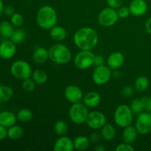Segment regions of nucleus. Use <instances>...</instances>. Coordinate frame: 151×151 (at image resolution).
Returning <instances> with one entry per match:
<instances>
[{"mask_svg":"<svg viewBox=\"0 0 151 151\" xmlns=\"http://www.w3.org/2000/svg\"><path fill=\"white\" fill-rule=\"evenodd\" d=\"M73 41L81 50H91L98 43V34L93 28L84 27L75 32Z\"/></svg>","mask_w":151,"mask_h":151,"instance_id":"nucleus-1","label":"nucleus"},{"mask_svg":"<svg viewBox=\"0 0 151 151\" xmlns=\"http://www.w3.org/2000/svg\"><path fill=\"white\" fill-rule=\"evenodd\" d=\"M58 15L55 10L50 5H44L38 9L36 13V22L43 29H50L55 26Z\"/></svg>","mask_w":151,"mask_h":151,"instance_id":"nucleus-2","label":"nucleus"},{"mask_svg":"<svg viewBox=\"0 0 151 151\" xmlns=\"http://www.w3.org/2000/svg\"><path fill=\"white\" fill-rule=\"evenodd\" d=\"M50 59L55 63L66 64L72 59V52L66 45L56 44L52 46L49 50Z\"/></svg>","mask_w":151,"mask_h":151,"instance_id":"nucleus-3","label":"nucleus"},{"mask_svg":"<svg viewBox=\"0 0 151 151\" xmlns=\"http://www.w3.org/2000/svg\"><path fill=\"white\" fill-rule=\"evenodd\" d=\"M134 120V113L128 105L122 104L118 106L114 113V121L115 124L121 128L131 125Z\"/></svg>","mask_w":151,"mask_h":151,"instance_id":"nucleus-4","label":"nucleus"},{"mask_svg":"<svg viewBox=\"0 0 151 151\" xmlns=\"http://www.w3.org/2000/svg\"><path fill=\"white\" fill-rule=\"evenodd\" d=\"M88 108L83 103H76L72 105L69 110V116L73 123L77 125L86 122L88 114Z\"/></svg>","mask_w":151,"mask_h":151,"instance_id":"nucleus-5","label":"nucleus"},{"mask_svg":"<svg viewBox=\"0 0 151 151\" xmlns=\"http://www.w3.org/2000/svg\"><path fill=\"white\" fill-rule=\"evenodd\" d=\"M10 72L12 75L17 79L25 80L30 78L32 71L29 63L23 60H18L12 63Z\"/></svg>","mask_w":151,"mask_h":151,"instance_id":"nucleus-6","label":"nucleus"},{"mask_svg":"<svg viewBox=\"0 0 151 151\" xmlns=\"http://www.w3.org/2000/svg\"><path fill=\"white\" fill-rule=\"evenodd\" d=\"M94 57L91 50H81L74 58V64L77 69L85 70L94 65Z\"/></svg>","mask_w":151,"mask_h":151,"instance_id":"nucleus-7","label":"nucleus"},{"mask_svg":"<svg viewBox=\"0 0 151 151\" xmlns=\"http://www.w3.org/2000/svg\"><path fill=\"white\" fill-rule=\"evenodd\" d=\"M119 19L117 11L110 7H105L100 12L97 17L98 23L105 27H109L117 22Z\"/></svg>","mask_w":151,"mask_h":151,"instance_id":"nucleus-8","label":"nucleus"},{"mask_svg":"<svg viewBox=\"0 0 151 151\" xmlns=\"http://www.w3.org/2000/svg\"><path fill=\"white\" fill-rule=\"evenodd\" d=\"M112 77L111 69L108 66L102 65V66H96L94 70L93 71L92 81L95 84L98 86L104 85L107 83Z\"/></svg>","mask_w":151,"mask_h":151,"instance_id":"nucleus-9","label":"nucleus"},{"mask_svg":"<svg viewBox=\"0 0 151 151\" xmlns=\"http://www.w3.org/2000/svg\"><path fill=\"white\" fill-rule=\"evenodd\" d=\"M135 127L138 134L146 135L151 131V113L142 111L139 114L136 119Z\"/></svg>","mask_w":151,"mask_h":151,"instance_id":"nucleus-10","label":"nucleus"},{"mask_svg":"<svg viewBox=\"0 0 151 151\" xmlns=\"http://www.w3.org/2000/svg\"><path fill=\"white\" fill-rule=\"evenodd\" d=\"M86 123L91 129H101L102 127L106 123V117L102 112L93 111L88 113Z\"/></svg>","mask_w":151,"mask_h":151,"instance_id":"nucleus-11","label":"nucleus"},{"mask_svg":"<svg viewBox=\"0 0 151 151\" xmlns=\"http://www.w3.org/2000/svg\"><path fill=\"white\" fill-rule=\"evenodd\" d=\"M64 96L66 100L71 103H79L83 98V91L79 86L75 85H69L64 89Z\"/></svg>","mask_w":151,"mask_h":151,"instance_id":"nucleus-12","label":"nucleus"},{"mask_svg":"<svg viewBox=\"0 0 151 151\" xmlns=\"http://www.w3.org/2000/svg\"><path fill=\"white\" fill-rule=\"evenodd\" d=\"M16 52V46L10 40H6L0 44V58L2 59H10Z\"/></svg>","mask_w":151,"mask_h":151,"instance_id":"nucleus-13","label":"nucleus"},{"mask_svg":"<svg viewBox=\"0 0 151 151\" xmlns=\"http://www.w3.org/2000/svg\"><path fill=\"white\" fill-rule=\"evenodd\" d=\"M53 150L55 151H73L75 150L73 140L66 135L59 137L55 142Z\"/></svg>","mask_w":151,"mask_h":151,"instance_id":"nucleus-14","label":"nucleus"},{"mask_svg":"<svg viewBox=\"0 0 151 151\" xmlns=\"http://www.w3.org/2000/svg\"><path fill=\"white\" fill-rule=\"evenodd\" d=\"M124 62H125V57L123 54L120 52H114L108 57L107 66L111 70L112 69L116 70L123 65Z\"/></svg>","mask_w":151,"mask_h":151,"instance_id":"nucleus-15","label":"nucleus"},{"mask_svg":"<svg viewBox=\"0 0 151 151\" xmlns=\"http://www.w3.org/2000/svg\"><path fill=\"white\" fill-rule=\"evenodd\" d=\"M128 7L131 14L135 16H142L147 12V4L145 0H132Z\"/></svg>","mask_w":151,"mask_h":151,"instance_id":"nucleus-16","label":"nucleus"},{"mask_svg":"<svg viewBox=\"0 0 151 151\" xmlns=\"http://www.w3.org/2000/svg\"><path fill=\"white\" fill-rule=\"evenodd\" d=\"M83 103L88 108H95L100 105L101 102V96L97 91H89L83 98Z\"/></svg>","mask_w":151,"mask_h":151,"instance_id":"nucleus-17","label":"nucleus"},{"mask_svg":"<svg viewBox=\"0 0 151 151\" xmlns=\"http://www.w3.org/2000/svg\"><path fill=\"white\" fill-rule=\"evenodd\" d=\"M137 136H138V131H137L136 127L131 125H128L124 128L123 131H122V141L129 143V144H132V143L135 142V141L137 140Z\"/></svg>","mask_w":151,"mask_h":151,"instance_id":"nucleus-18","label":"nucleus"},{"mask_svg":"<svg viewBox=\"0 0 151 151\" xmlns=\"http://www.w3.org/2000/svg\"><path fill=\"white\" fill-rule=\"evenodd\" d=\"M50 58L49 55V50H47L44 47H38L34 50L32 54V59L35 63L38 64H43L46 63Z\"/></svg>","mask_w":151,"mask_h":151,"instance_id":"nucleus-19","label":"nucleus"},{"mask_svg":"<svg viewBox=\"0 0 151 151\" xmlns=\"http://www.w3.org/2000/svg\"><path fill=\"white\" fill-rule=\"evenodd\" d=\"M17 119L16 115L10 111H4L0 112V125L9 128L16 123Z\"/></svg>","mask_w":151,"mask_h":151,"instance_id":"nucleus-20","label":"nucleus"},{"mask_svg":"<svg viewBox=\"0 0 151 151\" xmlns=\"http://www.w3.org/2000/svg\"><path fill=\"white\" fill-rule=\"evenodd\" d=\"M50 37L56 41H63L66 38V30L64 27L55 25L50 29Z\"/></svg>","mask_w":151,"mask_h":151,"instance_id":"nucleus-21","label":"nucleus"},{"mask_svg":"<svg viewBox=\"0 0 151 151\" xmlns=\"http://www.w3.org/2000/svg\"><path fill=\"white\" fill-rule=\"evenodd\" d=\"M74 148L78 151H84L89 146V139L85 136H78L73 140Z\"/></svg>","mask_w":151,"mask_h":151,"instance_id":"nucleus-22","label":"nucleus"},{"mask_svg":"<svg viewBox=\"0 0 151 151\" xmlns=\"http://www.w3.org/2000/svg\"><path fill=\"white\" fill-rule=\"evenodd\" d=\"M100 134H101L102 137L106 141H111L116 135V130L112 125L109 123H106L101 128Z\"/></svg>","mask_w":151,"mask_h":151,"instance_id":"nucleus-23","label":"nucleus"},{"mask_svg":"<svg viewBox=\"0 0 151 151\" xmlns=\"http://www.w3.org/2000/svg\"><path fill=\"white\" fill-rule=\"evenodd\" d=\"M24 135V131L20 125H13L7 129V137L12 140L20 139Z\"/></svg>","mask_w":151,"mask_h":151,"instance_id":"nucleus-24","label":"nucleus"},{"mask_svg":"<svg viewBox=\"0 0 151 151\" xmlns=\"http://www.w3.org/2000/svg\"><path fill=\"white\" fill-rule=\"evenodd\" d=\"M13 96V88L8 86L0 85V103L8 102L11 100Z\"/></svg>","mask_w":151,"mask_h":151,"instance_id":"nucleus-25","label":"nucleus"},{"mask_svg":"<svg viewBox=\"0 0 151 151\" xmlns=\"http://www.w3.org/2000/svg\"><path fill=\"white\" fill-rule=\"evenodd\" d=\"M14 31L13 25L8 21H3L0 23V35L5 38H10Z\"/></svg>","mask_w":151,"mask_h":151,"instance_id":"nucleus-26","label":"nucleus"},{"mask_svg":"<svg viewBox=\"0 0 151 151\" xmlns=\"http://www.w3.org/2000/svg\"><path fill=\"white\" fill-rule=\"evenodd\" d=\"M32 79L33 80L34 82L38 85H41V84L45 83L47 81V73L44 70L41 69H35L34 72H32Z\"/></svg>","mask_w":151,"mask_h":151,"instance_id":"nucleus-27","label":"nucleus"},{"mask_svg":"<svg viewBox=\"0 0 151 151\" xmlns=\"http://www.w3.org/2000/svg\"><path fill=\"white\" fill-rule=\"evenodd\" d=\"M149 86V80L145 76H139L134 82V88L138 92H143Z\"/></svg>","mask_w":151,"mask_h":151,"instance_id":"nucleus-28","label":"nucleus"},{"mask_svg":"<svg viewBox=\"0 0 151 151\" xmlns=\"http://www.w3.org/2000/svg\"><path fill=\"white\" fill-rule=\"evenodd\" d=\"M54 131L56 135L58 137L66 135L68 131L67 123L63 119H58L54 125Z\"/></svg>","mask_w":151,"mask_h":151,"instance_id":"nucleus-29","label":"nucleus"},{"mask_svg":"<svg viewBox=\"0 0 151 151\" xmlns=\"http://www.w3.org/2000/svg\"><path fill=\"white\" fill-rule=\"evenodd\" d=\"M33 114L31 110L28 109H21L20 110L18 111L16 117L17 119L21 122H28L32 119Z\"/></svg>","mask_w":151,"mask_h":151,"instance_id":"nucleus-30","label":"nucleus"},{"mask_svg":"<svg viewBox=\"0 0 151 151\" xmlns=\"http://www.w3.org/2000/svg\"><path fill=\"white\" fill-rule=\"evenodd\" d=\"M25 38H26V32L21 28H17V29H14L11 36L10 37V41H12L16 44L23 42Z\"/></svg>","mask_w":151,"mask_h":151,"instance_id":"nucleus-31","label":"nucleus"},{"mask_svg":"<svg viewBox=\"0 0 151 151\" xmlns=\"http://www.w3.org/2000/svg\"><path fill=\"white\" fill-rule=\"evenodd\" d=\"M130 107H131L134 114L138 115L139 114H140L141 112L145 111L142 99H135V100H133L131 101Z\"/></svg>","mask_w":151,"mask_h":151,"instance_id":"nucleus-32","label":"nucleus"},{"mask_svg":"<svg viewBox=\"0 0 151 151\" xmlns=\"http://www.w3.org/2000/svg\"><path fill=\"white\" fill-rule=\"evenodd\" d=\"M22 86L24 91L26 92H32L35 89V83L32 79H30L29 78H27V79L23 80Z\"/></svg>","mask_w":151,"mask_h":151,"instance_id":"nucleus-33","label":"nucleus"},{"mask_svg":"<svg viewBox=\"0 0 151 151\" xmlns=\"http://www.w3.org/2000/svg\"><path fill=\"white\" fill-rule=\"evenodd\" d=\"M10 22L13 25V27H20L24 23L23 16L19 13H15L10 16Z\"/></svg>","mask_w":151,"mask_h":151,"instance_id":"nucleus-34","label":"nucleus"},{"mask_svg":"<svg viewBox=\"0 0 151 151\" xmlns=\"http://www.w3.org/2000/svg\"><path fill=\"white\" fill-rule=\"evenodd\" d=\"M116 11H117L119 19H126L131 14L129 7H125V6H121L120 7H119L116 10Z\"/></svg>","mask_w":151,"mask_h":151,"instance_id":"nucleus-35","label":"nucleus"},{"mask_svg":"<svg viewBox=\"0 0 151 151\" xmlns=\"http://www.w3.org/2000/svg\"><path fill=\"white\" fill-rule=\"evenodd\" d=\"M135 88L131 86H125L121 91V94L125 97H131L134 94Z\"/></svg>","mask_w":151,"mask_h":151,"instance_id":"nucleus-36","label":"nucleus"},{"mask_svg":"<svg viewBox=\"0 0 151 151\" xmlns=\"http://www.w3.org/2000/svg\"><path fill=\"white\" fill-rule=\"evenodd\" d=\"M116 151H134V148L131 144L129 143H127L123 142L122 143H120L119 145H118L116 146V147L115 148Z\"/></svg>","mask_w":151,"mask_h":151,"instance_id":"nucleus-37","label":"nucleus"},{"mask_svg":"<svg viewBox=\"0 0 151 151\" xmlns=\"http://www.w3.org/2000/svg\"><path fill=\"white\" fill-rule=\"evenodd\" d=\"M109 7L117 10L123 4L124 0H106Z\"/></svg>","mask_w":151,"mask_h":151,"instance_id":"nucleus-38","label":"nucleus"},{"mask_svg":"<svg viewBox=\"0 0 151 151\" xmlns=\"http://www.w3.org/2000/svg\"><path fill=\"white\" fill-rule=\"evenodd\" d=\"M141 99L142 100L144 110L151 113V97H145Z\"/></svg>","mask_w":151,"mask_h":151,"instance_id":"nucleus-39","label":"nucleus"},{"mask_svg":"<svg viewBox=\"0 0 151 151\" xmlns=\"http://www.w3.org/2000/svg\"><path fill=\"white\" fill-rule=\"evenodd\" d=\"M101 138H103L101 134H100L98 132H94L93 134H91V135L90 136L89 140L91 142L97 143L101 140Z\"/></svg>","mask_w":151,"mask_h":151,"instance_id":"nucleus-40","label":"nucleus"},{"mask_svg":"<svg viewBox=\"0 0 151 151\" xmlns=\"http://www.w3.org/2000/svg\"><path fill=\"white\" fill-rule=\"evenodd\" d=\"M104 58L103 56L100 55H95V57H94V65H95L96 66H102V65H104Z\"/></svg>","mask_w":151,"mask_h":151,"instance_id":"nucleus-41","label":"nucleus"},{"mask_svg":"<svg viewBox=\"0 0 151 151\" xmlns=\"http://www.w3.org/2000/svg\"><path fill=\"white\" fill-rule=\"evenodd\" d=\"M15 13V10L12 6H6L5 7H4V12H3V14H4L7 16H11L12 15H13Z\"/></svg>","mask_w":151,"mask_h":151,"instance_id":"nucleus-42","label":"nucleus"},{"mask_svg":"<svg viewBox=\"0 0 151 151\" xmlns=\"http://www.w3.org/2000/svg\"><path fill=\"white\" fill-rule=\"evenodd\" d=\"M7 137V129L6 127L0 125V141L4 139Z\"/></svg>","mask_w":151,"mask_h":151,"instance_id":"nucleus-43","label":"nucleus"},{"mask_svg":"<svg viewBox=\"0 0 151 151\" xmlns=\"http://www.w3.org/2000/svg\"><path fill=\"white\" fill-rule=\"evenodd\" d=\"M145 28L146 32L151 35V17L149 18V19L146 21Z\"/></svg>","mask_w":151,"mask_h":151,"instance_id":"nucleus-44","label":"nucleus"},{"mask_svg":"<svg viewBox=\"0 0 151 151\" xmlns=\"http://www.w3.org/2000/svg\"><path fill=\"white\" fill-rule=\"evenodd\" d=\"M94 150L95 151H104L105 147H103V145H97L95 147H94Z\"/></svg>","mask_w":151,"mask_h":151,"instance_id":"nucleus-45","label":"nucleus"},{"mask_svg":"<svg viewBox=\"0 0 151 151\" xmlns=\"http://www.w3.org/2000/svg\"><path fill=\"white\" fill-rule=\"evenodd\" d=\"M3 12H4V6H3L2 0H0V17L2 16Z\"/></svg>","mask_w":151,"mask_h":151,"instance_id":"nucleus-46","label":"nucleus"}]
</instances>
